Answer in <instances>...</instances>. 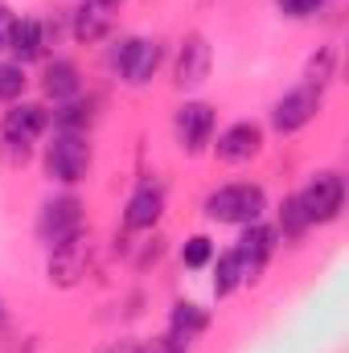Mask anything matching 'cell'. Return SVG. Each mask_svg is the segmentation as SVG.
I'll list each match as a JSON object with an SVG mask.
<instances>
[{"label": "cell", "mask_w": 349, "mask_h": 353, "mask_svg": "<svg viewBox=\"0 0 349 353\" xmlns=\"http://www.w3.org/2000/svg\"><path fill=\"white\" fill-rule=\"evenodd\" d=\"M103 353H140V345H132V341H115V345H107Z\"/></svg>", "instance_id": "4316f807"}, {"label": "cell", "mask_w": 349, "mask_h": 353, "mask_svg": "<svg viewBox=\"0 0 349 353\" xmlns=\"http://www.w3.org/2000/svg\"><path fill=\"white\" fill-rule=\"evenodd\" d=\"M0 316H4V312H0Z\"/></svg>", "instance_id": "f1b7e54d"}, {"label": "cell", "mask_w": 349, "mask_h": 353, "mask_svg": "<svg viewBox=\"0 0 349 353\" xmlns=\"http://www.w3.org/2000/svg\"><path fill=\"white\" fill-rule=\"evenodd\" d=\"M107 29H111V12H107L99 0L79 4V12H74V37H79L83 46H94L99 37H107Z\"/></svg>", "instance_id": "9a60e30c"}, {"label": "cell", "mask_w": 349, "mask_h": 353, "mask_svg": "<svg viewBox=\"0 0 349 353\" xmlns=\"http://www.w3.org/2000/svg\"><path fill=\"white\" fill-rule=\"evenodd\" d=\"M99 4H103V8H119L123 0H99Z\"/></svg>", "instance_id": "83f0119b"}, {"label": "cell", "mask_w": 349, "mask_h": 353, "mask_svg": "<svg viewBox=\"0 0 349 353\" xmlns=\"http://www.w3.org/2000/svg\"><path fill=\"white\" fill-rule=\"evenodd\" d=\"M87 263H90L87 234H74V239L58 243L54 255H50V283H58V288H74V283L87 275Z\"/></svg>", "instance_id": "8992f818"}, {"label": "cell", "mask_w": 349, "mask_h": 353, "mask_svg": "<svg viewBox=\"0 0 349 353\" xmlns=\"http://www.w3.org/2000/svg\"><path fill=\"white\" fill-rule=\"evenodd\" d=\"M41 87H46L50 99H58V103H62V99H74V94H79V66H74V62H50Z\"/></svg>", "instance_id": "e0dca14e"}, {"label": "cell", "mask_w": 349, "mask_h": 353, "mask_svg": "<svg viewBox=\"0 0 349 353\" xmlns=\"http://www.w3.org/2000/svg\"><path fill=\"white\" fill-rule=\"evenodd\" d=\"M279 4V12H288V17H312L325 0H275Z\"/></svg>", "instance_id": "cb8c5ba5"}, {"label": "cell", "mask_w": 349, "mask_h": 353, "mask_svg": "<svg viewBox=\"0 0 349 353\" xmlns=\"http://www.w3.org/2000/svg\"><path fill=\"white\" fill-rule=\"evenodd\" d=\"M271 251H275V230H271V226H259V222H251L247 234H243V243L235 247L239 267H243V279H259V271L267 267Z\"/></svg>", "instance_id": "30bf717a"}, {"label": "cell", "mask_w": 349, "mask_h": 353, "mask_svg": "<svg viewBox=\"0 0 349 353\" xmlns=\"http://www.w3.org/2000/svg\"><path fill=\"white\" fill-rule=\"evenodd\" d=\"M300 205H304L308 222H333L346 205V181L337 173H317L308 181V189L300 193Z\"/></svg>", "instance_id": "3957f363"}, {"label": "cell", "mask_w": 349, "mask_h": 353, "mask_svg": "<svg viewBox=\"0 0 349 353\" xmlns=\"http://www.w3.org/2000/svg\"><path fill=\"white\" fill-rule=\"evenodd\" d=\"M317 111H321V90L317 87H300V90H288V94L275 103L271 123H275V132L288 136V132H300L304 123H312Z\"/></svg>", "instance_id": "5b68a950"}, {"label": "cell", "mask_w": 349, "mask_h": 353, "mask_svg": "<svg viewBox=\"0 0 349 353\" xmlns=\"http://www.w3.org/2000/svg\"><path fill=\"white\" fill-rule=\"evenodd\" d=\"M25 90V70L21 62H4L0 66V99H17Z\"/></svg>", "instance_id": "603a6c76"}, {"label": "cell", "mask_w": 349, "mask_h": 353, "mask_svg": "<svg viewBox=\"0 0 349 353\" xmlns=\"http://www.w3.org/2000/svg\"><path fill=\"white\" fill-rule=\"evenodd\" d=\"M54 123H58V132H79L83 136V128L90 123V103H66L62 111H54Z\"/></svg>", "instance_id": "44dd1931"}, {"label": "cell", "mask_w": 349, "mask_h": 353, "mask_svg": "<svg viewBox=\"0 0 349 353\" xmlns=\"http://www.w3.org/2000/svg\"><path fill=\"white\" fill-rule=\"evenodd\" d=\"M333 74H337V46H321L312 58H308V87H325V83H333Z\"/></svg>", "instance_id": "ac0fdd59"}, {"label": "cell", "mask_w": 349, "mask_h": 353, "mask_svg": "<svg viewBox=\"0 0 349 353\" xmlns=\"http://www.w3.org/2000/svg\"><path fill=\"white\" fill-rule=\"evenodd\" d=\"M115 62H119V74H123L128 87H144L157 74V66H161V46L144 41V37H132V41H123V50L115 54Z\"/></svg>", "instance_id": "52a82bcc"}, {"label": "cell", "mask_w": 349, "mask_h": 353, "mask_svg": "<svg viewBox=\"0 0 349 353\" xmlns=\"http://www.w3.org/2000/svg\"><path fill=\"white\" fill-rule=\"evenodd\" d=\"M37 234H41V243H50V247H58V243L83 234V201H79V197H54V201L41 210V218H37Z\"/></svg>", "instance_id": "277c9868"}, {"label": "cell", "mask_w": 349, "mask_h": 353, "mask_svg": "<svg viewBox=\"0 0 349 353\" xmlns=\"http://www.w3.org/2000/svg\"><path fill=\"white\" fill-rule=\"evenodd\" d=\"M12 29H17V17H12V8H4V4H0V50H8Z\"/></svg>", "instance_id": "d4e9b609"}, {"label": "cell", "mask_w": 349, "mask_h": 353, "mask_svg": "<svg viewBox=\"0 0 349 353\" xmlns=\"http://www.w3.org/2000/svg\"><path fill=\"white\" fill-rule=\"evenodd\" d=\"M161 214H165V185H161V181H148V185H140L136 197L128 201L123 222H128V230H148V226L161 222Z\"/></svg>", "instance_id": "4fadbf2b"}, {"label": "cell", "mask_w": 349, "mask_h": 353, "mask_svg": "<svg viewBox=\"0 0 349 353\" xmlns=\"http://www.w3.org/2000/svg\"><path fill=\"white\" fill-rule=\"evenodd\" d=\"M8 50L17 54V62H33V58H41V50H46V25L33 21V17H29V21H17Z\"/></svg>", "instance_id": "2e32d148"}, {"label": "cell", "mask_w": 349, "mask_h": 353, "mask_svg": "<svg viewBox=\"0 0 349 353\" xmlns=\"http://www.w3.org/2000/svg\"><path fill=\"white\" fill-rule=\"evenodd\" d=\"M279 226H283V234L288 239H300L312 222H308V214H304V205H300V193L296 197H288L283 205H279Z\"/></svg>", "instance_id": "ffe728a7"}, {"label": "cell", "mask_w": 349, "mask_h": 353, "mask_svg": "<svg viewBox=\"0 0 349 353\" xmlns=\"http://www.w3.org/2000/svg\"><path fill=\"white\" fill-rule=\"evenodd\" d=\"M243 283V267H239V255L235 251H226L218 267H214V296H230L235 288Z\"/></svg>", "instance_id": "d6986e66"}, {"label": "cell", "mask_w": 349, "mask_h": 353, "mask_svg": "<svg viewBox=\"0 0 349 353\" xmlns=\"http://www.w3.org/2000/svg\"><path fill=\"white\" fill-rule=\"evenodd\" d=\"M46 123H50V111H46V107H37V103H21V107H12V111L4 115L0 132H4L8 144H17V148L25 152V148L46 132Z\"/></svg>", "instance_id": "ba28073f"}, {"label": "cell", "mask_w": 349, "mask_h": 353, "mask_svg": "<svg viewBox=\"0 0 349 353\" xmlns=\"http://www.w3.org/2000/svg\"><path fill=\"white\" fill-rule=\"evenodd\" d=\"M263 205H267V197H263L259 185H222L218 193L206 197V214L214 222H243V226H251V222H259Z\"/></svg>", "instance_id": "6da1fadb"}, {"label": "cell", "mask_w": 349, "mask_h": 353, "mask_svg": "<svg viewBox=\"0 0 349 353\" xmlns=\"http://www.w3.org/2000/svg\"><path fill=\"white\" fill-rule=\"evenodd\" d=\"M210 255H214V243H210L206 234H193V239L185 243V251H181L185 267H206L210 263Z\"/></svg>", "instance_id": "7402d4cb"}, {"label": "cell", "mask_w": 349, "mask_h": 353, "mask_svg": "<svg viewBox=\"0 0 349 353\" xmlns=\"http://www.w3.org/2000/svg\"><path fill=\"white\" fill-rule=\"evenodd\" d=\"M210 329V312L201 308V304H177L173 316H169V337L173 341H193V337H201Z\"/></svg>", "instance_id": "5bb4252c"}, {"label": "cell", "mask_w": 349, "mask_h": 353, "mask_svg": "<svg viewBox=\"0 0 349 353\" xmlns=\"http://www.w3.org/2000/svg\"><path fill=\"white\" fill-rule=\"evenodd\" d=\"M214 136V107L210 103H185L177 111V140L185 152H201Z\"/></svg>", "instance_id": "9c48e42d"}, {"label": "cell", "mask_w": 349, "mask_h": 353, "mask_svg": "<svg viewBox=\"0 0 349 353\" xmlns=\"http://www.w3.org/2000/svg\"><path fill=\"white\" fill-rule=\"evenodd\" d=\"M140 353H185V345H181V341H173V337H152V341H148Z\"/></svg>", "instance_id": "484cf974"}, {"label": "cell", "mask_w": 349, "mask_h": 353, "mask_svg": "<svg viewBox=\"0 0 349 353\" xmlns=\"http://www.w3.org/2000/svg\"><path fill=\"white\" fill-rule=\"evenodd\" d=\"M90 169V144L79 136V132H58L54 144L46 148V173L62 185H74L83 181Z\"/></svg>", "instance_id": "7a4b0ae2"}, {"label": "cell", "mask_w": 349, "mask_h": 353, "mask_svg": "<svg viewBox=\"0 0 349 353\" xmlns=\"http://www.w3.org/2000/svg\"><path fill=\"white\" fill-rule=\"evenodd\" d=\"M210 62H214L210 41H206L201 33L185 37L181 54H177V83H181V87H201V83L210 79Z\"/></svg>", "instance_id": "7c38bea8"}, {"label": "cell", "mask_w": 349, "mask_h": 353, "mask_svg": "<svg viewBox=\"0 0 349 353\" xmlns=\"http://www.w3.org/2000/svg\"><path fill=\"white\" fill-rule=\"evenodd\" d=\"M259 144H263V132L255 123H235V128H226V132L218 136L214 157H218L222 165H243V161H251V157L259 152Z\"/></svg>", "instance_id": "8fae6325"}]
</instances>
